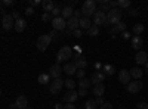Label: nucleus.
<instances>
[{
	"label": "nucleus",
	"instance_id": "obj_1",
	"mask_svg": "<svg viewBox=\"0 0 148 109\" xmlns=\"http://www.w3.org/2000/svg\"><path fill=\"white\" fill-rule=\"evenodd\" d=\"M121 21V10L116 9H110L108 14H107V24L105 25H116Z\"/></svg>",
	"mask_w": 148,
	"mask_h": 109
},
{
	"label": "nucleus",
	"instance_id": "obj_2",
	"mask_svg": "<svg viewBox=\"0 0 148 109\" xmlns=\"http://www.w3.org/2000/svg\"><path fill=\"white\" fill-rule=\"evenodd\" d=\"M95 12H96V2H93V0H86L83 7H82V15L84 18H89Z\"/></svg>",
	"mask_w": 148,
	"mask_h": 109
},
{
	"label": "nucleus",
	"instance_id": "obj_3",
	"mask_svg": "<svg viewBox=\"0 0 148 109\" xmlns=\"http://www.w3.org/2000/svg\"><path fill=\"white\" fill-rule=\"evenodd\" d=\"M52 41V37H51V34H45V35H40L39 40H37V49H39L40 52H45L49 44H51Z\"/></svg>",
	"mask_w": 148,
	"mask_h": 109
},
{
	"label": "nucleus",
	"instance_id": "obj_4",
	"mask_svg": "<svg viewBox=\"0 0 148 109\" xmlns=\"http://www.w3.org/2000/svg\"><path fill=\"white\" fill-rule=\"evenodd\" d=\"M73 56V50H71V47L70 46H64L62 49H61L56 55V60L58 62H62V60H67Z\"/></svg>",
	"mask_w": 148,
	"mask_h": 109
},
{
	"label": "nucleus",
	"instance_id": "obj_5",
	"mask_svg": "<svg viewBox=\"0 0 148 109\" xmlns=\"http://www.w3.org/2000/svg\"><path fill=\"white\" fill-rule=\"evenodd\" d=\"M107 24V14H104V12L98 10L93 14V25L99 27V25H105Z\"/></svg>",
	"mask_w": 148,
	"mask_h": 109
},
{
	"label": "nucleus",
	"instance_id": "obj_6",
	"mask_svg": "<svg viewBox=\"0 0 148 109\" xmlns=\"http://www.w3.org/2000/svg\"><path fill=\"white\" fill-rule=\"evenodd\" d=\"M52 27H53L55 31H62V30L67 28V21H65L64 18H61V16L53 18V19H52Z\"/></svg>",
	"mask_w": 148,
	"mask_h": 109
},
{
	"label": "nucleus",
	"instance_id": "obj_7",
	"mask_svg": "<svg viewBox=\"0 0 148 109\" xmlns=\"http://www.w3.org/2000/svg\"><path fill=\"white\" fill-rule=\"evenodd\" d=\"M62 86H64V81L61 78L53 80V83H51V93L52 94H58L61 90H62Z\"/></svg>",
	"mask_w": 148,
	"mask_h": 109
},
{
	"label": "nucleus",
	"instance_id": "obj_8",
	"mask_svg": "<svg viewBox=\"0 0 148 109\" xmlns=\"http://www.w3.org/2000/svg\"><path fill=\"white\" fill-rule=\"evenodd\" d=\"M74 65H76L77 69H84L86 65H88V62H86V59L80 53H76L74 55Z\"/></svg>",
	"mask_w": 148,
	"mask_h": 109
},
{
	"label": "nucleus",
	"instance_id": "obj_9",
	"mask_svg": "<svg viewBox=\"0 0 148 109\" xmlns=\"http://www.w3.org/2000/svg\"><path fill=\"white\" fill-rule=\"evenodd\" d=\"M15 24V19L12 15H3L2 18V25H3V30H10L12 27H14Z\"/></svg>",
	"mask_w": 148,
	"mask_h": 109
},
{
	"label": "nucleus",
	"instance_id": "obj_10",
	"mask_svg": "<svg viewBox=\"0 0 148 109\" xmlns=\"http://www.w3.org/2000/svg\"><path fill=\"white\" fill-rule=\"evenodd\" d=\"M141 89H142V83H141L139 80L130 81V83L127 84V91H129V93H138Z\"/></svg>",
	"mask_w": 148,
	"mask_h": 109
},
{
	"label": "nucleus",
	"instance_id": "obj_11",
	"mask_svg": "<svg viewBox=\"0 0 148 109\" xmlns=\"http://www.w3.org/2000/svg\"><path fill=\"white\" fill-rule=\"evenodd\" d=\"M77 97H79L77 91H76V90H70L68 93L64 94V102H67V103H74V102L77 100Z\"/></svg>",
	"mask_w": 148,
	"mask_h": 109
},
{
	"label": "nucleus",
	"instance_id": "obj_12",
	"mask_svg": "<svg viewBox=\"0 0 148 109\" xmlns=\"http://www.w3.org/2000/svg\"><path fill=\"white\" fill-rule=\"evenodd\" d=\"M130 72L127 71V69H121L120 71V74H119V80H120V83H123V84H129L130 83Z\"/></svg>",
	"mask_w": 148,
	"mask_h": 109
},
{
	"label": "nucleus",
	"instance_id": "obj_13",
	"mask_svg": "<svg viewBox=\"0 0 148 109\" xmlns=\"http://www.w3.org/2000/svg\"><path fill=\"white\" fill-rule=\"evenodd\" d=\"M27 105H28V100L25 96H18L16 102H15V108L16 109H27Z\"/></svg>",
	"mask_w": 148,
	"mask_h": 109
},
{
	"label": "nucleus",
	"instance_id": "obj_14",
	"mask_svg": "<svg viewBox=\"0 0 148 109\" xmlns=\"http://www.w3.org/2000/svg\"><path fill=\"white\" fill-rule=\"evenodd\" d=\"M61 72H62V68H61V66L56 64V65L51 66V72H49V75H51V78L56 80V78H59V77H61Z\"/></svg>",
	"mask_w": 148,
	"mask_h": 109
},
{
	"label": "nucleus",
	"instance_id": "obj_15",
	"mask_svg": "<svg viewBox=\"0 0 148 109\" xmlns=\"http://www.w3.org/2000/svg\"><path fill=\"white\" fill-rule=\"evenodd\" d=\"M130 41H132V47H133L135 50L141 49V47H142V44H144V40H142V37H141V35H133Z\"/></svg>",
	"mask_w": 148,
	"mask_h": 109
},
{
	"label": "nucleus",
	"instance_id": "obj_16",
	"mask_svg": "<svg viewBox=\"0 0 148 109\" xmlns=\"http://www.w3.org/2000/svg\"><path fill=\"white\" fill-rule=\"evenodd\" d=\"M104 80H105V74H104V72H101V71H96L95 74L92 75L90 83H93V84H101Z\"/></svg>",
	"mask_w": 148,
	"mask_h": 109
},
{
	"label": "nucleus",
	"instance_id": "obj_17",
	"mask_svg": "<svg viewBox=\"0 0 148 109\" xmlns=\"http://www.w3.org/2000/svg\"><path fill=\"white\" fill-rule=\"evenodd\" d=\"M14 27H15V31H16V32H22L24 30H25V27H27V22H25V19L19 18V19L15 21Z\"/></svg>",
	"mask_w": 148,
	"mask_h": 109
},
{
	"label": "nucleus",
	"instance_id": "obj_18",
	"mask_svg": "<svg viewBox=\"0 0 148 109\" xmlns=\"http://www.w3.org/2000/svg\"><path fill=\"white\" fill-rule=\"evenodd\" d=\"M135 60H136V64H139V65H145L148 62V55L145 52H138L136 56H135Z\"/></svg>",
	"mask_w": 148,
	"mask_h": 109
},
{
	"label": "nucleus",
	"instance_id": "obj_19",
	"mask_svg": "<svg viewBox=\"0 0 148 109\" xmlns=\"http://www.w3.org/2000/svg\"><path fill=\"white\" fill-rule=\"evenodd\" d=\"M73 14H74V9L71 6H65L62 10H61V18L70 19V18H73Z\"/></svg>",
	"mask_w": 148,
	"mask_h": 109
},
{
	"label": "nucleus",
	"instance_id": "obj_20",
	"mask_svg": "<svg viewBox=\"0 0 148 109\" xmlns=\"http://www.w3.org/2000/svg\"><path fill=\"white\" fill-rule=\"evenodd\" d=\"M105 91V87H104V84H95V87H93V94L96 96V97H102V94Z\"/></svg>",
	"mask_w": 148,
	"mask_h": 109
},
{
	"label": "nucleus",
	"instance_id": "obj_21",
	"mask_svg": "<svg viewBox=\"0 0 148 109\" xmlns=\"http://www.w3.org/2000/svg\"><path fill=\"white\" fill-rule=\"evenodd\" d=\"M67 28L68 30H71V31H74V30H77L79 28V19H76V18H70L68 21H67Z\"/></svg>",
	"mask_w": 148,
	"mask_h": 109
},
{
	"label": "nucleus",
	"instance_id": "obj_22",
	"mask_svg": "<svg viewBox=\"0 0 148 109\" xmlns=\"http://www.w3.org/2000/svg\"><path fill=\"white\" fill-rule=\"evenodd\" d=\"M42 6H43L45 12H47V14H51V12L53 10V7H55V5H53L52 0H43V2H42Z\"/></svg>",
	"mask_w": 148,
	"mask_h": 109
},
{
	"label": "nucleus",
	"instance_id": "obj_23",
	"mask_svg": "<svg viewBox=\"0 0 148 109\" xmlns=\"http://www.w3.org/2000/svg\"><path fill=\"white\" fill-rule=\"evenodd\" d=\"M79 27L83 28V30H89V28L92 27V22H90L89 18H84V16H83V18L79 21Z\"/></svg>",
	"mask_w": 148,
	"mask_h": 109
},
{
	"label": "nucleus",
	"instance_id": "obj_24",
	"mask_svg": "<svg viewBox=\"0 0 148 109\" xmlns=\"http://www.w3.org/2000/svg\"><path fill=\"white\" fill-rule=\"evenodd\" d=\"M64 72H65L67 75H74L77 72V68H76V65H74V64H67L64 66Z\"/></svg>",
	"mask_w": 148,
	"mask_h": 109
},
{
	"label": "nucleus",
	"instance_id": "obj_25",
	"mask_svg": "<svg viewBox=\"0 0 148 109\" xmlns=\"http://www.w3.org/2000/svg\"><path fill=\"white\" fill-rule=\"evenodd\" d=\"M129 72H130V77L135 78V80H139V78L142 77V71H141L139 68H132Z\"/></svg>",
	"mask_w": 148,
	"mask_h": 109
},
{
	"label": "nucleus",
	"instance_id": "obj_26",
	"mask_svg": "<svg viewBox=\"0 0 148 109\" xmlns=\"http://www.w3.org/2000/svg\"><path fill=\"white\" fill-rule=\"evenodd\" d=\"M102 71H104V74H105V75H113L114 72H116L114 66H113V65H108V64L102 66Z\"/></svg>",
	"mask_w": 148,
	"mask_h": 109
},
{
	"label": "nucleus",
	"instance_id": "obj_27",
	"mask_svg": "<svg viewBox=\"0 0 148 109\" xmlns=\"http://www.w3.org/2000/svg\"><path fill=\"white\" fill-rule=\"evenodd\" d=\"M37 81H39L40 84H47L49 81H51V75L46 74V72H45V74H40L39 78H37Z\"/></svg>",
	"mask_w": 148,
	"mask_h": 109
},
{
	"label": "nucleus",
	"instance_id": "obj_28",
	"mask_svg": "<svg viewBox=\"0 0 148 109\" xmlns=\"http://www.w3.org/2000/svg\"><path fill=\"white\" fill-rule=\"evenodd\" d=\"M99 3H101V12H104V14H105V12H108L111 7H110V3H108V0H99Z\"/></svg>",
	"mask_w": 148,
	"mask_h": 109
},
{
	"label": "nucleus",
	"instance_id": "obj_29",
	"mask_svg": "<svg viewBox=\"0 0 148 109\" xmlns=\"http://www.w3.org/2000/svg\"><path fill=\"white\" fill-rule=\"evenodd\" d=\"M142 31H144V25H142V24H136V25H133V32H135V35H141Z\"/></svg>",
	"mask_w": 148,
	"mask_h": 109
},
{
	"label": "nucleus",
	"instance_id": "obj_30",
	"mask_svg": "<svg viewBox=\"0 0 148 109\" xmlns=\"http://www.w3.org/2000/svg\"><path fill=\"white\" fill-rule=\"evenodd\" d=\"M114 28L117 30V32H125L126 31V24L120 21L119 24H116V25H114Z\"/></svg>",
	"mask_w": 148,
	"mask_h": 109
},
{
	"label": "nucleus",
	"instance_id": "obj_31",
	"mask_svg": "<svg viewBox=\"0 0 148 109\" xmlns=\"http://www.w3.org/2000/svg\"><path fill=\"white\" fill-rule=\"evenodd\" d=\"M88 34H89V35H92V37H95V35L99 34V28H98L96 25H92V27L88 30Z\"/></svg>",
	"mask_w": 148,
	"mask_h": 109
},
{
	"label": "nucleus",
	"instance_id": "obj_32",
	"mask_svg": "<svg viewBox=\"0 0 148 109\" xmlns=\"http://www.w3.org/2000/svg\"><path fill=\"white\" fill-rule=\"evenodd\" d=\"M84 106H86V109H98V105H96V102L93 99H89Z\"/></svg>",
	"mask_w": 148,
	"mask_h": 109
},
{
	"label": "nucleus",
	"instance_id": "obj_33",
	"mask_svg": "<svg viewBox=\"0 0 148 109\" xmlns=\"http://www.w3.org/2000/svg\"><path fill=\"white\" fill-rule=\"evenodd\" d=\"M90 81L89 80H86V78H82L80 81H79V86H80V89H88L89 86H90Z\"/></svg>",
	"mask_w": 148,
	"mask_h": 109
},
{
	"label": "nucleus",
	"instance_id": "obj_34",
	"mask_svg": "<svg viewBox=\"0 0 148 109\" xmlns=\"http://www.w3.org/2000/svg\"><path fill=\"white\" fill-rule=\"evenodd\" d=\"M64 86H65L67 89H70V90H74V87H76V83H74L73 80H67V81H64Z\"/></svg>",
	"mask_w": 148,
	"mask_h": 109
},
{
	"label": "nucleus",
	"instance_id": "obj_35",
	"mask_svg": "<svg viewBox=\"0 0 148 109\" xmlns=\"http://www.w3.org/2000/svg\"><path fill=\"white\" fill-rule=\"evenodd\" d=\"M117 6H120V7H130V2L129 0H119Z\"/></svg>",
	"mask_w": 148,
	"mask_h": 109
},
{
	"label": "nucleus",
	"instance_id": "obj_36",
	"mask_svg": "<svg viewBox=\"0 0 148 109\" xmlns=\"http://www.w3.org/2000/svg\"><path fill=\"white\" fill-rule=\"evenodd\" d=\"M61 10H62V9H61L59 6H55V7H53V10L51 12V15H53L55 18H58V16L61 15Z\"/></svg>",
	"mask_w": 148,
	"mask_h": 109
},
{
	"label": "nucleus",
	"instance_id": "obj_37",
	"mask_svg": "<svg viewBox=\"0 0 148 109\" xmlns=\"http://www.w3.org/2000/svg\"><path fill=\"white\" fill-rule=\"evenodd\" d=\"M136 106H138V109H148V103L147 102H139Z\"/></svg>",
	"mask_w": 148,
	"mask_h": 109
},
{
	"label": "nucleus",
	"instance_id": "obj_38",
	"mask_svg": "<svg viewBox=\"0 0 148 109\" xmlns=\"http://www.w3.org/2000/svg\"><path fill=\"white\" fill-rule=\"evenodd\" d=\"M73 16L76 18V19H79V21H80V19H82V10H80V12H79V10H74Z\"/></svg>",
	"mask_w": 148,
	"mask_h": 109
},
{
	"label": "nucleus",
	"instance_id": "obj_39",
	"mask_svg": "<svg viewBox=\"0 0 148 109\" xmlns=\"http://www.w3.org/2000/svg\"><path fill=\"white\" fill-rule=\"evenodd\" d=\"M99 109H113V105H111V103H108V102H105Z\"/></svg>",
	"mask_w": 148,
	"mask_h": 109
},
{
	"label": "nucleus",
	"instance_id": "obj_40",
	"mask_svg": "<svg viewBox=\"0 0 148 109\" xmlns=\"http://www.w3.org/2000/svg\"><path fill=\"white\" fill-rule=\"evenodd\" d=\"M129 15H130V16H136V15H138V10H136V9L129 7Z\"/></svg>",
	"mask_w": 148,
	"mask_h": 109
},
{
	"label": "nucleus",
	"instance_id": "obj_41",
	"mask_svg": "<svg viewBox=\"0 0 148 109\" xmlns=\"http://www.w3.org/2000/svg\"><path fill=\"white\" fill-rule=\"evenodd\" d=\"M42 19L46 22V21H49V19H51V14H47V12H45V14L42 15Z\"/></svg>",
	"mask_w": 148,
	"mask_h": 109
},
{
	"label": "nucleus",
	"instance_id": "obj_42",
	"mask_svg": "<svg viewBox=\"0 0 148 109\" xmlns=\"http://www.w3.org/2000/svg\"><path fill=\"white\" fill-rule=\"evenodd\" d=\"M77 77L82 80V78H84V69H77Z\"/></svg>",
	"mask_w": 148,
	"mask_h": 109
},
{
	"label": "nucleus",
	"instance_id": "obj_43",
	"mask_svg": "<svg viewBox=\"0 0 148 109\" xmlns=\"http://www.w3.org/2000/svg\"><path fill=\"white\" fill-rule=\"evenodd\" d=\"M95 102H96V105H98V106H102V105L105 103L102 97H96V100H95Z\"/></svg>",
	"mask_w": 148,
	"mask_h": 109
},
{
	"label": "nucleus",
	"instance_id": "obj_44",
	"mask_svg": "<svg viewBox=\"0 0 148 109\" xmlns=\"http://www.w3.org/2000/svg\"><path fill=\"white\" fill-rule=\"evenodd\" d=\"M77 94H79V96H86V94H88V89H80Z\"/></svg>",
	"mask_w": 148,
	"mask_h": 109
},
{
	"label": "nucleus",
	"instance_id": "obj_45",
	"mask_svg": "<svg viewBox=\"0 0 148 109\" xmlns=\"http://www.w3.org/2000/svg\"><path fill=\"white\" fill-rule=\"evenodd\" d=\"M64 109H76V106H74V103H67L64 106Z\"/></svg>",
	"mask_w": 148,
	"mask_h": 109
},
{
	"label": "nucleus",
	"instance_id": "obj_46",
	"mask_svg": "<svg viewBox=\"0 0 148 109\" xmlns=\"http://www.w3.org/2000/svg\"><path fill=\"white\" fill-rule=\"evenodd\" d=\"M73 32H74V37H80V35H82V31H80L79 28H77V30H74Z\"/></svg>",
	"mask_w": 148,
	"mask_h": 109
},
{
	"label": "nucleus",
	"instance_id": "obj_47",
	"mask_svg": "<svg viewBox=\"0 0 148 109\" xmlns=\"http://www.w3.org/2000/svg\"><path fill=\"white\" fill-rule=\"evenodd\" d=\"M121 35H123V39H125V40H127V39H130V34H129L127 31H125V32H121Z\"/></svg>",
	"mask_w": 148,
	"mask_h": 109
},
{
	"label": "nucleus",
	"instance_id": "obj_48",
	"mask_svg": "<svg viewBox=\"0 0 148 109\" xmlns=\"http://www.w3.org/2000/svg\"><path fill=\"white\" fill-rule=\"evenodd\" d=\"M12 3H14L12 0H3V2H2V5H5V6H10Z\"/></svg>",
	"mask_w": 148,
	"mask_h": 109
},
{
	"label": "nucleus",
	"instance_id": "obj_49",
	"mask_svg": "<svg viewBox=\"0 0 148 109\" xmlns=\"http://www.w3.org/2000/svg\"><path fill=\"white\" fill-rule=\"evenodd\" d=\"M33 12H34V10H33V7H27L25 14H27V15H33Z\"/></svg>",
	"mask_w": 148,
	"mask_h": 109
},
{
	"label": "nucleus",
	"instance_id": "obj_50",
	"mask_svg": "<svg viewBox=\"0 0 148 109\" xmlns=\"http://www.w3.org/2000/svg\"><path fill=\"white\" fill-rule=\"evenodd\" d=\"M40 5V0H31V6H37Z\"/></svg>",
	"mask_w": 148,
	"mask_h": 109
},
{
	"label": "nucleus",
	"instance_id": "obj_51",
	"mask_svg": "<svg viewBox=\"0 0 148 109\" xmlns=\"http://www.w3.org/2000/svg\"><path fill=\"white\" fill-rule=\"evenodd\" d=\"M95 68H96L98 71H99V69H102V65H101L99 62H95Z\"/></svg>",
	"mask_w": 148,
	"mask_h": 109
},
{
	"label": "nucleus",
	"instance_id": "obj_52",
	"mask_svg": "<svg viewBox=\"0 0 148 109\" xmlns=\"http://www.w3.org/2000/svg\"><path fill=\"white\" fill-rule=\"evenodd\" d=\"M55 106H56V109H64V106L61 105V103H58V105H55Z\"/></svg>",
	"mask_w": 148,
	"mask_h": 109
},
{
	"label": "nucleus",
	"instance_id": "obj_53",
	"mask_svg": "<svg viewBox=\"0 0 148 109\" xmlns=\"http://www.w3.org/2000/svg\"><path fill=\"white\" fill-rule=\"evenodd\" d=\"M145 68H147V72H148V62L145 64Z\"/></svg>",
	"mask_w": 148,
	"mask_h": 109
},
{
	"label": "nucleus",
	"instance_id": "obj_54",
	"mask_svg": "<svg viewBox=\"0 0 148 109\" xmlns=\"http://www.w3.org/2000/svg\"><path fill=\"white\" fill-rule=\"evenodd\" d=\"M0 94H2V89H0Z\"/></svg>",
	"mask_w": 148,
	"mask_h": 109
},
{
	"label": "nucleus",
	"instance_id": "obj_55",
	"mask_svg": "<svg viewBox=\"0 0 148 109\" xmlns=\"http://www.w3.org/2000/svg\"><path fill=\"white\" fill-rule=\"evenodd\" d=\"M27 109H33V108H27Z\"/></svg>",
	"mask_w": 148,
	"mask_h": 109
},
{
	"label": "nucleus",
	"instance_id": "obj_56",
	"mask_svg": "<svg viewBox=\"0 0 148 109\" xmlns=\"http://www.w3.org/2000/svg\"><path fill=\"white\" fill-rule=\"evenodd\" d=\"M0 6H2V2H0Z\"/></svg>",
	"mask_w": 148,
	"mask_h": 109
}]
</instances>
